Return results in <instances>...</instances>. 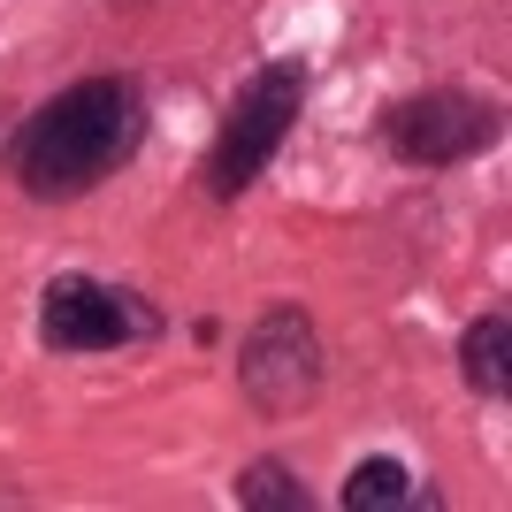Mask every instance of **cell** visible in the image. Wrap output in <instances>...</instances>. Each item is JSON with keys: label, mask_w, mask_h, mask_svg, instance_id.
<instances>
[{"label": "cell", "mask_w": 512, "mask_h": 512, "mask_svg": "<svg viewBox=\"0 0 512 512\" xmlns=\"http://www.w3.org/2000/svg\"><path fill=\"white\" fill-rule=\"evenodd\" d=\"M299 100H306V69L299 62H268V69H253V77L237 85L230 115H222V138H214V153H207V192L214 199H237L268 161H276V146L291 138V123H299Z\"/></svg>", "instance_id": "2"}, {"label": "cell", "mask_w": 512, "mask_h": 512, "mask_svg": "<svg viewBox=\"0 0 512 512\" xmlns=\"http://www.w3.org/2000/svg\"><path fill=\"white\" fill-rule=\"evenodd\" d=\"M383 138L398 161H421V169H451L497 138V107L467 100V92H421V100H398L383 115Z\"/></svg>", "instance_id": "4"}, {"label": "cell", "mask_w": 512, "mask_h": 512, "mask_svg": "<svg viewBox=\"0 0 512 512\" xmlns=\"http://www.w3.org/2000/svg\"><path fill=\"white\" fill-rule=\"evenodd\" d=\"M153 329H161L153 306L115 291V283H92V276H54L46 283L39 337L54 344V352H115V344H138V337H153Z\"/></svg>", "instance_id": "3"}, {"label": "cell", "mask_w": 512, "mask_h": 512, "mask_svg": "<svg viewBox=\"0 0 512 512\" xmlns=\"http://www.w3.org/2000/svg\"><path fill=\"white\" fill-rule=\"evenodd\" d=\"M237 505H276V512H306V482H291V467L260 459L237 474Z\"/></svg>", "instance_id": "8"}, {"label": "cell", "mask_w": 512, "mask_h": 512, "mask_svg": "<svg viewBox=\"0 0 512 512\" xmlns=\"http://www.w3.org/2000/svg\"><path fill=\"white\" fill-rule=\"evenodd\" d=\"M344 505L352 512H413V505H436V490L413 467H398V459H360L352 482H344Z\"/></svg>", "instance_id": "6"}, {"label": "cell", "mask_w": 512, "mask_h": 512, "mask_svg": "<svg viewBox=\"0 0 512 512\" xmlns=\"http://www.w3.org/2000/svg\"><path fill=\"white\" fill-rule=\"evenodd\" d=\"M505 344H512V321L505 314H482L467 329V344H459V360H467V383L482 390V398H505L512 375H505Z\"/></svg>", "instance_id": "7"}, {"label": "cell", "mask_w": 512, "mask_h": 512, "mask_svg": "<svg viewBox=\"0 0 512 512\" xmlns=\"http://www.w3.org/2000/svg\"><path fill=\"white\" fill-rule=\"evenodd\" d=\"M138 146V92L123 77H85L23 123L16 138V176L31 199H77L100 176H115Z\"/></svg>", "instance_id": "1"}, {"label": "cell", "mask_w": 512, "mask_h": 512, "mask_svg": "<svg viewBox=\"0 0 512 512\" xmlns=\"http://www.w3.org/2000/svg\"><path fill=\"white\" fill-rule=\"evenodd\" d=\"M237 383L260 413H291L321 390V344L306 314H268L237 352Z\"/></svg>", "instance_id": "5"}]
</instances>
